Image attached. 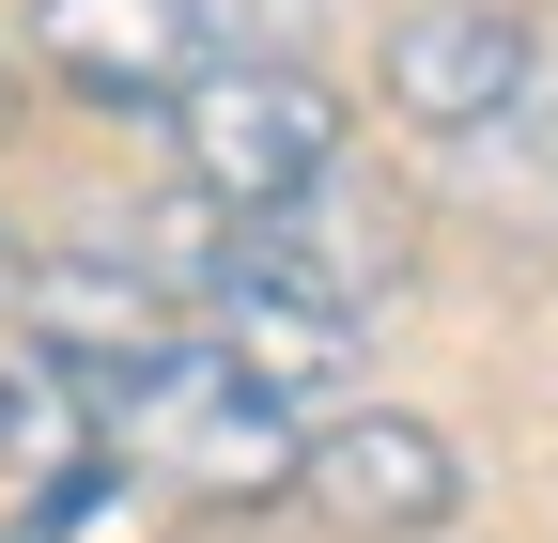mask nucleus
Wrapping results in <instances>:
<instances>
[{"label":"nucleus","mask_w":558,"mask_h":543,"mask_svg":"<svg viewBox=\"0 0 558 543\" xmlns=\"http://www.w3.org/2000/svg\"><path fill=\"white\" fill-rule=\"evenodd\" d=\"M0 450H16V373H0Z\"/></svg>","instance_id":"8"},{"label":"nucleus","mask_w":558,"mask_h":543,"mask_svg":"<svg viewBox=\"0 0 558 543\" xmlns=\"http://www.w3.org/2000/svg\"><path fill=\"white\" fill-rule=\"evenodd\" d=\"M0 141H16V62H0Z\"/></svg>","instance_id":"7"},{"label":"nucleus","mask_w":558,"mask_h":543,"mask_svg":"<svg viewBox=\"0 0 558 543\" xmlns=\"http://www.w3.org/2000/svg\"><path fill=\"white\" fill-rule=\"evenodd\" d=\"M16 342H32L47 373H78V388H124V373L186 358L171 264H140L124 233H109V249H32V264H16Z\"/></svg>","instance_id":"3"},{"label":"nucleus","mask_w":558,"mask_h":543,"mask_svg":"<svg viewBox=\"0 0 558 543\" xmlns=\"http://www.w3.org/2000/svg\"><path fill=\"white\" fill-rule=\"evenodd\" d=\"M94 403H109L124 466H156V482H186V497H295V482H311L295 403H279L233 342H186V358H156V373L94 388Z\"/></svg>","instance_id":"1"},{"label":"nucleus","mask_w":558,"mask_h":543,"mask_svg":"<svg viewBox=\"0 0 558 543\" xmlns=\"http://www.w3.org/2000/svg\"><path fill=\"white\" fill-rule=\"evenodd\" d=\"M0 280H16V233H0Z\"/></svg>","instance_id":"10"},{"label":"nucleus","mask_w":558,"mask_h":543,"mask_svg":"<svg viewBox=\"0 0 558 543\" xmlns=\"http://www.w3.org/2000/svg\"><path fill=\"white\" fill-rule=\"evenodd\" d=\"M32 62L109 124H140V109L171 124L218 62V0H32Z\"/></svg>","instance_id":"4"},{"label":"nucleus","mask_w":558,"mask_h":543,"mask_svg":"<svg viewBox=\"0 0 558 543\" xmlns=\"http://www.w3.org/2000/svg\"><path fill=\"white\" fill-rule=\"evenodd\" d=\"M171 156H186V186L218 202V218H295V202H326V171H341V94L311 79V62L218 47L202 94L171 109Z\"/></svg>","instance_id":"2"},{"label":"nucleus","mask_w":558,"mask_h":543,"mask_svg":"<svg viewBox=\"0 0 558 543\" xmlns=\"http://www.w3.org/2000/svg\"><path fill=\"white\" fill-rule=\"evenodd\" d=\"M0 543H62V528H0Z\"/></svg>","instance_id":"9"},{"label":"nucleus","mask_w":558,"mask_h":543,"mask_svg":"<svg viewBox=\"0 0 558 543\" xmlns=\"http://www.w3.org/2000/svg\"><path fill=\"white\" fill-rule=\"evenodd\" d=\"M543 47L512 0H418V16H388V109L435 124V141H497V124L527 109Z\"/></svg>","instance_id":"5"},{"label":"nucleus","mask_w":558,"mask_h":543,"mask_svg":"<svg viewBox=\"0 0 558 543\" xmlns=\"http://www.w3.org/2000/svg\"><path fill=\"white\" fill-rule=\"evenodd\" d=\"M326 528H357V543H435L465 512V450L435 420H403V403H357V420H326L311 435V482H295Z\"/></svg>","instance_id":"6"}]
</instances>
